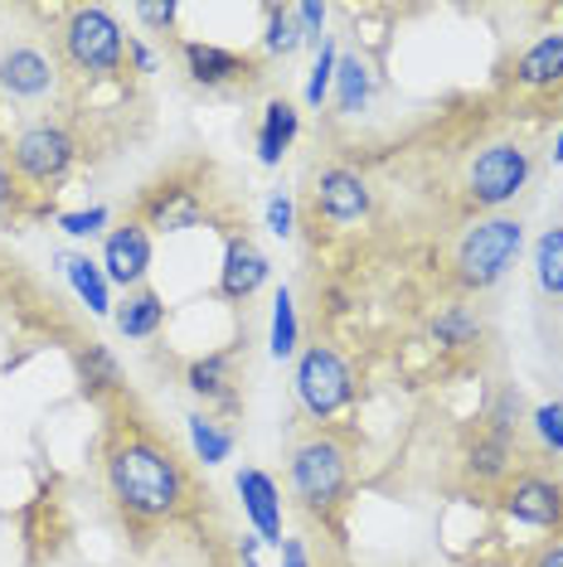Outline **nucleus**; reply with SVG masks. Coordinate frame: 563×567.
Instances as JSON below:
<instances>
[{
    "mask_svg": "<svg viewBox=\"0 0 563 567\" xmlns=\"http://www.w3.org/2000/svg\"><path fill=\"white\" fill-rule=\"evenodd\" d=\"M112 320H117V330L126 334V340H151V334L165 326V301H161V291H151V287L126 291V301L112 306Z\"/></svg>",
    "mask_w": 563,
    "mask_h": 567,
    "instance_id": "19",
    "label": "nucleus"
},
{
    "mask_svg": "<svg viewBox=\"0 0 563 567\" xmlns=\"http://www.w3.org/2000/svg\"><path fill=\"white\" fill-rule=\"evenodd\" d=\"M79 364H83V383H88V389H117V383H122V369H117V359H112V350H108V344H88V354L79 359Z\"/></svg>",
    "mask_w": 563,
    "mask_h": 567,
    "instance_id": "26",
    "label": "nucleus"
},
{
    "mask_svg": "<svg viewBox=\"0 0 563 567\" xmlns=\"http://www.w3.org/2000/svg\"><path fill=\"white\" fill-rule=\"evenodd\" d=\"M102 475H108V495L117 499V509L136 524H161L185 505L181 461L151 432H122L117 442L108 446Z\"/></svg>",
    "mask_w": 563,
    "mask_h": 567,
    "instance_id": "1",
    "label": "nucleus"
},
{
    "mask_svg": "<svg viewBox=\"0 0 563 567\" xmlns=\"http://www.w3.org/2000/svg\"><path fill=\"white\" fill-rule=\"evenodd\" d=\"M530 171H534V161L520 141H491V146H481L467 165V199L491 214L505 209V204L530 185Z\"/></svg>",
    "mask_w": 563,
    "mask_h": 567,
    "instance_id": "6",
    "label": "nucleus"
},
{
    "mask_svg": "<svg viewBox=\"0 0 563 567\" xmlns=\"http://www.w3.org/2000/svg\"><path fill=\"white\" fill-rule=\"evenodd\" d=\"M501 509L505 519H515L524 528H563V481L540 471H520L501 489Z\"/></svg>",
    "mask_w": 563,
    "mask_h": 567,
    "instance_id": "8",
    "label": "nucleus"
},
{
    "mask_svg": "<svg viewBox=\"0 0 563 567\" xmlns=\"http://www.w3.org/2000/svg\"><path fill=\"white\" fill-rule=\"evenodd\" d=\"M301 49V30H297V16L291 10H267V54H282L291 59Z\"/></svg>",
    "mask_w": 563,
    "mask_h": 567,
    "instance_id": "27",
    "label": "nucleus"
},
{
    "mask_svg": "<svg viewBox=\"0 0 563 567\" xmlns=\"http://www.w3.org/2000/svg\"><path fill=\"white\" fill-rule=\"evenodd\" d=\"M263 218H267V234L291 238V224H297V209H291V199L282 195V189H273V195H267V209H263Z\"/></svg>",
    "mask_w": 563,
    "mask_h": 567,
    "instance_id": "33",
    "label": "nucleus"
},
{
    "mask_svg": "<svg viewBox=\"0 0 563 567\" xmlns=\"http://www.w3.org/2000/svg\"><path fill=\"white\" fill-rule=\"evenodd\" d=\"M510 461H515V442L510 436H501V432H485L477 446H471V475L477 481H505L510 475Z\"/></svg>",
    "mask_w": 563,
    "mask_h": 567,
    "instance_id": "24",
    "label": "nucleus"
},
{
    "mask_svg": "<svg viewBox=\"0 0 563 567\" xmlns=\"http://www.w3.org/2000/svg\"><path fill=\"white\" fill-rule=\"evenodd\" d=\"M336 44H321V54H316V69H311V79H306V102L311 107H321V102L330 97V83H336Z\"/></svg>",
    "mask_w": 563,
    "mask_h": 567,
    "instance_id": "28",
    "label": "nucleus"
},
{
    "mask_svg": "<svg viewBox=\"0 0 563 567\" xmlns=\"http://www.w3.org/2000/svg\"><path fill=\"white\" fill-rule=\"evenodd\" d=\"M267 277H273V262H267V257L253 248L243 234L228 238L224 267H219V296H224V301H248V296L258 291Z\"/></svg>",
    "mask_w": 563,
    "mask_h": 567,
    "instance_id": "13",
    "label": "nucleus"
},
{
    "mask_svg": "<svg viewBox=\"0 0 563 567\" xmlns=\"http://www.w3.org/2000/svg\"><path fill=\"white\" fill-rule=\"evenodd\" d=\"M16 171H10V161H0V218L16 209Z\"/></svg>",
    "mask_w": 563,
    "mask_h": 567,
    "instance_id": "35",
    "label": "nucleus"
},
{
    "mask_svg": "<svg viewBox=\"0 0 563 567\" xmlns=\"http://www.w3.org/2000/svg\"><path fill=\"white\" fill-rule=\"evenodd\" d=\"M369 204H375V195H369V179L360 171H350V165H326L321 175H316V214L326 218V224H360V218L369 214Z\"/></svg>",
    "mask_w": 563,
    "mask_h": 567,
    "instance_id": "10",
    "label": "nucleus"
},
{
    "mask_svg": "<svg viewBox=\"0 0 563 567\" xmlns=\"http://www.w3.org/2000/svg\"><path fill=\"white\" fill-rule=\"evenodd\" d=\"M112 224V214L102 209V204H93V209H73V214H59V228L69 238H98L102 228Z\"/></svg>",
    "mask_w": 563,
    "mask_h": 567,
    "instance_id": "30",
    "label": "nucleus"
},
{
    "mask_svg": "<svg viewBox=\"0 0 563 567\" xmlns=\"http://www.w3.org/2000/svg\"><path fill=\"white\" fill-rule=\"evenodd\" d=\"M534 287L544 296H563V224L544 228L534 243Z\"/></svg>",
    "mask_w": 563,
    "mask_h": 567,
    "instance_id": "23",
    "label": "nucleus"
},
{
    "mask_svg": "<svg viewBox=\"0 0 563 567\" xmlns=\"http://www.w3.org/2000/svg\"><path fill=\"white\" fill-rule=\"evenodd\" d=\"M102 272H108L112 287H146V272H151V234L141 224H122L112 228L108 243H102Z\"/></svg>",
    "mask_w": 563,
    "mask_h": 567,
    "instance_id": "11",
    "label": "nucleus"
},
{
    "mask_svg": "<svg viewBox=\"0 0 563 567\" xmlns=\"http://www.w3.org/2000/svg\"><path fill=\"white\" fill-rule=\"evenodd\" d=\"M136 16L146 20V24H175L181 10H175V6H136Z\"/></svg>",
    "mask_w": 563,
    "mask_h": 567,
    "instance_id": "37",
    "label": "nucleus"
},
{
    "mask_svg": "<svg viewBox=\"0 0 563 567\" xmlns=\"http://www.w3.org/2000/svg\"><path fill=\"white\" fill-rule=\"evenodd\" d=\"M301 132V112L291 107L287 97H273L263 107V122H258V161L273 171V165H282V156L291 151V141H297Z\"/></svg>",
    "mask_w": 563,
    "mask_h": 567,
    "instance_id": "16",
    "label": "nucleus"
},
{
    "mask_svg": "<svg viewBox=\"0 0 563 567\" xmlns=\"http://www.w3.org/2000/svg\"><path fill=\"white\" fill-rule=\"evenodd\" d=\"M554 165H563V132L554 136Z\"/></svg>",
    "mask_w": 563,
    "mask_h": 567,
    "instance_id": "41",
    "label": "nucleus"
},
{
    "mask_svg": "<svg viewBox=\"0 0 563 567\" xmlns=\"http://www.w3.org/2000/svg\"><path fill=\"white\" fill-rule=\"evenodd\" d=\"M297 403L311 422H330L355 403V373L330 344H306L297 354Z\"/></svg>",
    "mask_w": 563,
    "mask_h": 567,
    "instance_id": "5",
    "label": "nucleus"
},
{
    "mask_svg": "<svg viewBox=\"0 0 563 567\" xmlns=\"http://www.w3.org/2000/svg\"><path fill=\"white\" fill-rule=\"evenodd\" d=\"M515 83L530 87V93H544V87L563 83V34H540L515 63Z\"/></svg>",
    "mask_w": 563,
    "mask_h": 567,
    "instance_id": "15",
    "label": "nucleus"
},
{
    "mask_svg": "<svg viewBox=\"0 0 563 567\" xmlns=\"http://www.w3.org/2000/svg\"><path fill=\"white\" fill-rule=\"evenodd\" d=\"M530 427L554 456H563V403H540L530 412Z\"/></svg>",
    "mask_w": 563,
    "mask_h": 567,
    "instance_id": "29",
    "label": "nucleus"
},
{
    "mask_svg": "<svg viewBox=\"0 0 563 567\" xmlns=\"http://www.w3.org/2000/svg\"><path fill=\"white\" fill-rule=\"evenodd\" d=\"M267 350L273 359H291L301 350V326H297V301H291V291L282 287L277 301H273V330H267Z\"/></svg>",
    "mask_w": 563,
    "mask_h": 567,
    "instance_id": "25",
    "label": "nucleus"
},
{
    "mask_svg": "<svg viewBox=\"0 0 563 567\" xmlns=\"http://www.w3.org/2000/svg\"><path fill=\"white\" fill-rule=\"evenodd\" d=\"M287 481H291V495L311 514H330L345 499V489H350V451L330 432L306 436V442L291 446Z\"/></svg>",
    "mask_w": 563,
    "mask_h": 567,
    "instance_id": "4",
    "label": "nucleus"
},
{
    "mask_svg": "<svg viewBox=\"0 0 563 567\" xmlns=\"http://www.w3.org/2000/svg\"><path fill=\"white\" fill-rule=\"evenodd\" d=\"M530 567H563V544L540 548V553H534V563H530Z\"/></svg>",
    "mask_w": 563,
    "mask_h": 567,
    "instance_id": "39",
    "label": "nucleus"
},
{
    "mask_svg": "<svg viewBox=\"0 0 563 567\" xmlns=\"http://www.w3.org/2000/svg\"><path fill=\"white\" fill-rule=\"evenodd\" d=\"M54 83H59V69L40 44H24V40L0 44V93L34 102L54 93Z\"/></svg>",
    "mask_w": 563,
    "mask_h": 567,
    "instance_id": "9",
    "label": "nucleus"
},
{
    "mask_svg": "<svg viewBox=\"0 0 563 567\" xmlns=\"http://www.w3.org/2000/svg\"><path fill=\"white\" fill-rule=\"evenodd\" d=\"M234 489H238L243 514L253 519V528H258L263 544L267 548H282V489H277L273 475L258 471V466H243Z\"/></svg>",
    "mask_w": 563,
    "mask_h": 567,
    "instance_id": "12",
    "label": "nucleus"
},
{
    "mask_svg": "<svg viewBox=\"0 0 563 567\" xmlns=\"http://www.w3.org/2000/svg\"><path fill=\"white\" fill-rule=\"evenodd\" d=\"M297 16V30H301V44H321V30H326V6L306 0V6L291 10Z\"/></svg>",
    "mask_w": 563,
    "mask_h": 567,
    "instance_id": "34",
    "label": "nucleus"
},
{
    "mask_svg": "<svg viewBox=\"0 0 563 567\" xmlns=\"http://www.w3.org/2000/svg\"><path fill=\"white\" fill-rule=\"evenodd\" d=\"M59 267L69 277V287L79 291V301L93 316H112V281L102 272V262H93L88 252H59Z\"/></svg>",
    "mask_w": 563,
    "mask_h": 567,
    "instance_id": "17",
    "label": "nucleus"
},
{
    "mask_svg": "<svg viewBox=\"0 0 563 567\" xmlns=\"http://www.w3.org/2000/svg\"><path fill=\"white\" fill-rule=\"evenodd\" d=\"M73 156H79V141L59 122H34L10 141V171H16L24 185H40V189L59 185V179L69 175Z\"/></svg>",
    "mask_w": 563,
    "mask_h": 567,
    "instance_id": "7",
    "label": "nucleus"
},
{
    "mask_svg": "<svg viewBox=\"0 0 563 567\" xmlns=\"http://www.w3.org/2000/svg\"><path fill=\"white\" fill-rule=\"evenodd\" d=\"M190 446H195V456L204 466H224L228 456H234V432L224 427V422L204 417V412H190Z\"/></svg>",
    "mask_w": 563,
    "mask_h": 567,
    "instance_id": "22",
    "label": "nucleus"
},
{
    "mask_svg": "<svg viewBox=\"0 0 563 567\" xmlns=\"http://www.w3.org/2000/svg\"><path fill=\"white\" fill-rule=\"evenodd\" d=\"M63 59L83 73V79H122L126 73V34L108 6H73L59 24Z\"/></svg>",
    "mask_w": 563,
    "mask_h": 567,
    "instance_id": "3",
    "label": "nucleus"
},
{
    "mask_svg": "<svg viewBox=\"0 0 563 567\" xmlns=\"http://www.w3.org/2000/svg\"><path fill=\"white\" fill-rule=\"evenodd\" d=\"M282 567H311V563H306V544H301V538H282Z\"/></svg>",
    "mask_w": 563,
    "mask_h": 567,
    "instance_id": "36",
    "label": "nucleus"
},
{
    "mask_svg": "<svg viewBox=\"0 0 563 567\" xmlns=\"http://www.w3.org/2000/svg\"><path fill=\"white\" fill-rule=\"evenodd\" d=\"M185 69H190V79L204 83V87H228V83L248 79L253 63L243 59V54H234V49L190 40V44H185Z\"/></svg>",
    "mask_w": 563,
    "mask_h": 567,
    "instance_id": "14",
    "label": "nucleus"
},
{
    "mask_svg": "<svg viewBox=\"0 0 563 567\" xmlns=\"http://www.w3.org/2000/svg\"><path fill=\"white\" fill-rule=\"evenodd\" d=\"M185 383H190V393L204 398V403H224V408H234L238 403V389H234V354L219 350V354H204L190 364L185 373Z\"/></svg>",
    "mask_w": 563,
    "mask_h": 567,
    "instance_id": "18",
    "label": "nucleus"
},
{
    "mask_svg": "<svg viewBox=\"0 0 563 567\" xmlns=\"http://www.w3.org/2000/svg\"><path fill=\"white\" fill-rule=\"evenodd\" d=\"M126 59H132L141 73H156V59H151V49H146V44H136V40H132V44H126Z\"/></svg>",
    "mask_w": 563,
    "mask_h": 567,
    "instance_id": "38",
    "label": "nucleus"
},
{
    "mask_svg": "<svg viewBox=\"0 0 563 567\" xmlns=\"http://www.w3.org/2000/svg\"><path fill=\"white\" fill-rule=\"evenodd\" d=\"M520 412H524V403H520V393H515V389H505L501 398H495V408H491V432H501V436H510V442H515V427H520Z\"/></svg>",
    "mask_w": 563,
    "mask_h": 567,
    "instance_id": "32",
    "label": "nucleus"
},
{
    "mask_svg": "<svg viewBox=\"0 0 563 567\" xmlns=\"http://www.w3.org/2000/svg\"><path fill=\"white\" fill-rule=\"evenodd\" d=\"M524 252V224L510 214H491V218H477L452 248V281L457 291L467 296H481L491 291L495 281L510 277V267L520 262Z\"/></svg>",
    "mask_w": 563,
    "mask_h": 567,
    "instance_id": "2",
    "label": "nucleus"
},
{
    "mask_svg": "<svg viewBox=\"0 0 563 567\" xmlns=\"http://www.w3.org/2000/svg\"><path fill=\"white\" fill-rule=\"evenodd\" d=\"M258 544H263V538H243V544H238L243 567H258Z\"/></svg>",
    "mask_w": 563,
    "mask_h": 567,
    "instance_id": "40",
    "label": "nucleus"
},
{
    "mask_svg": "<svg viewBox=\"0 0 563 567\" xmlns=\"http://www.w3.org/2000/svg\"><path fill=\"white\" fill-rule=\"evenodd\" d=\"M481 334V316L471 311V306H442L438 316H432V340L442 344V350H471Z\"/></svg>",
    "mask_w": 563,
    "mask_h": 567,
    "instance_id": "21",
    "label": "nucleus"
},
{
    "mask_svg": "<svg viewBox=\"0 0 563 567\" xmlns=\"http://www.w3.org/2000/svg\"><path fill=\"white\" fill-rule=\"evenodd\" d=\"M199 218V204H195V195H181V199H171V204H156V228L161 234H181V228H190Z\"/></svg>",
    "mask_w": 563,
    "mask_h": 567,
    "instance_id": "31",
    "label": "nucleus"
},
{
    "mask_svg": "<svg viewBox=\"0 0 563 567\" xmlns=\"http://www.w3.org/2000/svg\"><path fill=\"white\" fill-rule=\"evenodd\" d=\"M336 107L345 112V117H355V112H365L369 93H375V79H369V63L360 54H345L336 63Z\"/></svg>",
    "mask_w": 563,
    "mask_h": 567,
    "instance_id": "20",
    "label": "nucleus"
}]
</instances>
